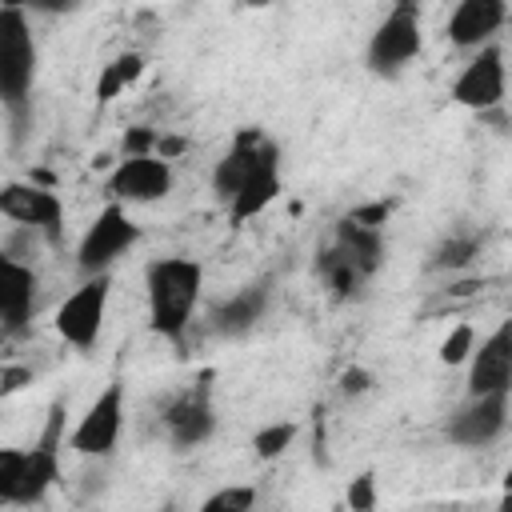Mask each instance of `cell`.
I'll return each mask as SVG.
<instances>
[{"label": "cell", "instance_id": "obj_4", "mask_svg": "<svg viewBox=\"0 0 512 512\" xmlns=\"http://www.w3.org/2000/svg\"><path fill=\"white\" fill-rule=\"evenodd\" d=\"M140 224L128 216V208L120 204V200H108L100 212H96V220L84 228V236H80V244H76V268L84 272V276H96V272H112V264L124 256V252H132L136 244H140Z\"/></svg>", "mask_w": 512, "mask_h": 512}, {"label": "cell", "instance_id": "obj_17", "mask_svg": "<svg viewBox=\"0 0 512 512\" xmlns=\"http://www.w3.org/2000/svg\"><path fill=\"white\" fill-rule=\"evenodd\" d=\"M508 20V0H456L448 16V40L464 52H476L496 40Z\"/></svg>", "mask_w": 512, "mask_h": 512}, {"label": "cell", "instance_id": "obj_32", "mask_svg": "<svg viewBox=\"0 0 512 512\" xmlns=\"http://www.w3.org/2000/svg\"><path fill=\"white\" fill-rule=\"evenodd\" d=\"M28 12H40V16H60V12H72L80 8V0H20Z\"/></svg>", "mask_w": 512, "mask_h": 512}, {"label": "cell", "instance_id": "obj_16", "mask_svg": "<svg viewBox=\"0 0 512 512\" xmlns=\"http://www.w3.org/2000/svg\"><path fill=\"white\" fill-rule=\"evenodd\" d=\"M268 304H272V280L260 276V280L236 288L232 296H224L220 304H212V312H208V328H212L216 336H228V340L248 336V332L264 320Z\"/></svg>", "mask_w": 512, "mask_h": 512}, {"label": "cell", "instance_id": "obj_5", "mask_svg": "<svg viewBox=\"0 0 512 512\" xmlns=\"http://www.w3.org/2000/svg\"><path fill=\"white\" fill-rule=\"evenodd\" d=\"M108 300H112V276H108V272L84 276V284H80L76 292H68L64 304L56 308V316H52L56 336H60L64 344H72L76 352L96 348V340H100V332H104Z\"/></svg>", "mask_w": 512, "mask_h": 512}, {"label": "cell", "instance_id": "obj_27", "mask_svg": "<svg viewBox=\"0 0 512 512\" xmlns=\"http://www.w3.org/2000/svg\"><path fill=\"white\" fill-rule=\"evenodd\" d=\"M156 144H160V132L148 128V124H132V128H124V136H120V152H124V156H152Z\"/></svg>", "mask_w": 512, "mask_h": 512}, {"label": "cell", "instance_id": "obj_19", "mask_svg": "<svg viewBox=\"0 0 512 512\" xmlns=\"http://www.w3.org/2000/svg\"><path fill=\"white\" fill-rule=\"evenodd\" d=\"M316 276H320V284L328 288V296L336 300V304H344V300H360L364 296V288H368V272L332 240L320 256H316Z\"/></svg>", "mask_w": 512, "mask_h": 512}, {"label": "cell", "instance_id": "obj_7", "mask_svg": "<svg viewBox=\"0 0 512 512\" xmlns=\"http://www.w3.org/2000/svg\"><path fill=\"white\" fill-rule=\"evenodd\" d=\"M164 432L172 440V448L188 452V448H200L212 432H216V408H212V372H200L196 384H188L184 392H176L164 412Z\"/></svg>", "mask_w": 512, "mask_h": 512}, {"label": "cell", "instance_id": "obj_11", "mask_svg": "<svg viewBox=\"0 0 512 512\" xmlns=\"http://www.w3.org/2000/svg\"><path fill=\"white\" fill-rule=\"evenodd\" d=\"M284 160H280V144L272 136H264V144L256 148L252 156V168L240 184V192L228 200V224L232 228H244L248 220H256L280 192H284V176H280Z\"/></svg>", "mask_w": 512, "mask_h": 512}, {"label": "cell", "instance_id": "obj_1", "mask_svg": "<svg viewBox=\"0 0 512 512\" xmlns=\"http://www.w3.org/2000/svg\"><path fill=\"white\" fill-rule=\"evenodd\" d=\"M204 292V264L192 256H160L144 268L148 328L172 344H184V332L196 316Z\"/></svg>", "mask_w": 512, "mask_h": 512}, {"label": "cell", "instance_id": "obj_33", "mask_svg": "<svg viewBox=\"0 0 512 512\" xmlns=\"http://www.w3.org/2000/svg\"><path fill=\"white\" fill-rule=\"evenodd\" d=\"M188 152V136H176V132H160V144H156V156L164 160H176Z\"/></svg>", "mask_w": 512, "mask_h": 512}, {"label": "cell", "instance_id": "obj_9", "mask_svg": "<svg viewBox=\"0 0 512 512\" xmlns=\"http://www.w3.org/2000/svg\"><path fill=\"white\" fill-rule=\"evenodd\" d=\"M0 212L12 224H24L32 232H40L48 244L64 240V200L36 180H4L0 188Z\"/></svg>", "mask_w": 512, "mask_h": 512}, {"label": "cell", "instance_id": "obj_23", "mask_svg": "<svg viewBox=\"0 0 512 512\" xmlns=\"http://www.w3.org/2000/svg\"><path fill=\"white\" fill-rule=\"evenodd\" d=\"M296 432H300L296 420H272V424L256 428V432H252V452H256V460H276V456H284V452L292 448Z\"/></svg>", "mask_w": 512, "mask_h": 512}, {"label": "cell", "instance_id": "obj_12", "mask_svg": "<svg viewBox=\"0 0 512 512\" xmlns=\"http://www.w3.org/2000/svg\"><path fill=\"white\" fill-rule=\"evenodd\" d=\"M508 408L512 392H480L468 396L444 424V440L456 448H484L508 428Z\"/></svg>", "mask_w": 512, "mask_h": 512}, {"label": "cell", "instance_id": "obj_15", "mask_svg": "<svg viewBox=\"0 0 512 512\" xmlns=\"http://www.w3.org/2000/svg\"><path fill=\"white\" fill-rule=\"evenodd\" d=\"M512 392V320H500L468 356V396Z\"/></svg>", "mask_w": 512, "mask_h": 512}, {"label": "cell", "instance_id": "obj_8", "mask_svg": "<svg viewBox=\"0 0 512 512\" xmlns=\"http://www.w3.org/2000/svg\"><path fill=\"white\" fill-rule=\"evenodd\" d=\"M120 432H124V384L112 380L88 408L84 416L76 420V428L68 432V448L76 456H96V460H108L120 444Z\"/></svg>", "mask_w": 512, "mask_h": 512}, {"label": "cell", "instance_id": "obj_14", "mask_svg": "<svg viewBox=\"0 0 512 512\" xmlns=\"http://www.w3.org/2000/svg\"><path fill=\"white\" fill-rule=\"evenodd\" d=\"M36 300H40V276L32 272V264H20L12 252H4L0 256V320L8 336H24L32 328Z\"/></svg>", "mask_w": 512, "mask_h": 512}, {"label": "cell", "instance_id": "obj_21", "mask_svg": "<svg viewBox=\"0 0 512 512\" xmlns=\"http://www.w3.org/2000/svg\"><path fill=\"white\" fill-rule=\"evenodd\" d=\"M140 72H144V56L140 52H120L116 60H108L100 68V76H96V100L100 104H112L124 88H132L140 80Z\"/></svg>", "mask_w": 512, "mask_h": 512}, {"label": "cell", "instance_id": "obj_24", "mask_svg": "<svg viewBox=\"0 0 512 512\" xmlns=\"http://www.w3.org/2000/svg\"><path fill=\"white\" fill-rule=\"evenodd\" d=\"M24 480V448H0V508H16Z\"/></svg>", "mask_w": 512, "mask_h": 512}, {"label": "cell", "instance_id": "obj_28", "mask_svg": "<svg viewBox=\"0 0 512 512\" xmlns=\"http://www.w3.org/2000/svg\"><path fill=\"white\" fill-rule=\"evenodd\" d=\"M344 504H348L352 512H372V508L380 504V500H376V472H360V476L348 484Z\"/></svg>", "mask_w": 512, "mask_h": 512}, {"label": "cell", "instance_id": "obj_22", "mask_svg": "<svg viewBox=\"0 0 512 512\" xmlns=\"http://www.w3.org/2000/svg\"><path fill=\"white\" fill-rule=\"evenodd\" d=\"M480 256V236L476 232H448L432 252H428V268L432 272H460Z\"/></svg>", "mask_w": 512, "mask_h": 512}, {"label": "cell", "instance_id": "obj_29", "mask_svg": "<svg viewBox=\"0 0 512 512\" xmlns=\"http://www.w3.org/2000/svg\"><path fill=\"white\" fill-rule=\"evenodd\" d=\"M372 384H376V380H372V372H368V368H360V364H352V368H344V372H340V392H344V396H364Z\"/></svg>", "mask_w": 512, "mask_h": 512}, {"label": "cell", "instance_id": "obj_30", "mask_svg": "<svg viewBox=\"0 0 512 512\" xmlns=\"http://www.w3.org/2000/svg\"><path fill=\"white\" fill-rule=\"evenodd\" d=\"M348 216H352V220H360V224L384 228V224H388V216H392V204H384V200H376V204H356Z\"/></svg>", "mask_w": 512, "mask_h": 512}, {"label": "cell", "instance_id": "obj_10", "mask_svg": "<svg viewBox=\"0 0 512 512\" xmlns=\"http://www.w3.org/2000/svg\"><path fill=\"white\" fill-rule=\"evenodd\" d=\"M508 92V68H504V48L492 40L484 48L472 52V60L460 68V76L452 80V100L472 108V112H492L504 104Z\"/></svg>", "mask_w": 512, "mask_h": 512}, {"label": "cell", "instance_id": "obj_31", "mask_svg": "<svg viewBox=\"0 0 512 512\" xmlns=\"http://www.w3.org/2000/svg\"><path fill=\"white\" fill-rule=\"evenodd\" d=\"M24 384H32V368H16V364H4V372H0V396H12V392H20Z\"/></svg>", "mask_w": 512, "mask_h": 512}, {"label": "cell", "instance_id": "obj_18", "mask_svg": "<svg viewBox=\"0 0 512 512\" xmlns=\"http://www.w3.org/2000/svg\"><path fill=\"white\" fill-rule=\"evenodd\" d=\"M264 128H252V124H244V128H236L232 132V140H228V152L216 160V168H212V192H216V200L220 204H228L236 192H240V184H244V176H248V168H252V156H256V148L264 144Z\"/></svg>", "mask_w": 512, "mask_h": 512}, {"label": "cell", "instance_id": "obj_2", "mask_svg": "<svg viewBox=\"0 0 512 512\" xmlns=\"http://www.w3.org/2000/svg\"><path fill=\"white\" fill-rule=\"evenodd\" d=\"M32 84H36V40L28 24V8L8 0L0 12V104L12 124V136L32 120Z\"/></svg>", "mask_w": 512, "mask_h": 512}, {"label": "cell", "instance_id": "obj_34", "mask_svg": "<svg viewBox=\"0 0 512 512\" xmlns=\"http://www.w3.org/2000/svg\"><path fill=\"white\" fill-rule=\"evenodd\" d=\"M500 508H504V512H512V492H504V496H500Z\"/></svg>", "mask_w": 512, "mask_h": 512}, {"label": "cell", "instance_id": "obj_6", "mask_svg": "<svg viewBox=\"0 0 512 512\" xmlns=\"http://www.w3.org/2000/svg\"><path fill=\"white\" fill-rule=\"evenodd\" d=\"M64 420H68V400H52L44 428L32 448H24V480L16 492V508L44 504L48 488L60 480V448H64Z\"/></svg>", "mask_w": 512, "mask_h": 512}, {"label": "cell", "instance_id": "obj_26", "mask_svg": "<svg viewBox=\"0 0 512 512\" xmlns=\"http://www.w3.org/2000/svg\"><path fill=\"white\" fill-rule=\"evenodd\" d=\"M252 504H256V488H252V484H232V488L212 492L200 508H204V512H248Z\"/></svg>", "mask_w": 512, "mask_h": 512}, {"label": "cell", "instance_id": "obj_13", "mask_svg": "<svg viewBox=\"0 0 512 512\" xmlns=\"http://www.w3.org/2000/svg\"><path fill=\"white\" fill-rule=\"evenodd\" d=\"M172 160L164 156H124L108 180H104V196L120 200V204H156L172 192Z\"/></svg>", "mask_w": 512, "mask_h": 512}, {"label": "cell", "instance_id": "obj_3", "mask_svg": "<svg viewBox=\"0 0 512 512\" xmlns=\"http://www.w3.org/2000/svg\"><path fill=\"white\" fill-rule=\"evenodd\" d=\"M424 52V24H420V0H392L384 20L372 28L364 64L372 76H400L416 56Z\"/></svg>", "mask_w": 512, "mask_h": 512}, {"label": "cell", "instance_id": "obj_20", "mask_svg": "<svg viewBox=\"0 0 512 512\" xmlns=\"http://www.w3.org/2000/svg\"><path fill=\"white\" fill-rule=\"evenodd\" d=\"M368 276H376L380 272V264H384V252H388V244H384V228H372V224H360V220H352V216H340L336 220V236H332Z\"/></svg>", "mask_w": 512, "mask_h": 512}, {"label": "cell", "instance_id": "obj_35", "mask_svg": "<svg viewBox=\"0 0 512 512\" xmlns=\"http://www.w3.org/2000/svg\"><path fill=\"white\" fill-rule=\"evenodd\" d=\"M504 492H512V464H508V472H504Z\"/></svg>", "mask_w": 512, "mask_h": 512}, {"label": "cell", "instance_id": "obj_25", "mask_svg": "<svg viewBox=\"0 0 512 512\" xmlns=\"http://www.w3.org/2000/svg\"><path fill=\"white\" fill-rule=\"evenodd\" d=\"M472 348H476V328L472 324H456L444 340H440V364H468V356H472Z\"/></svg>", "mask_w": 512, "mask_h": 512}]
</instances>
